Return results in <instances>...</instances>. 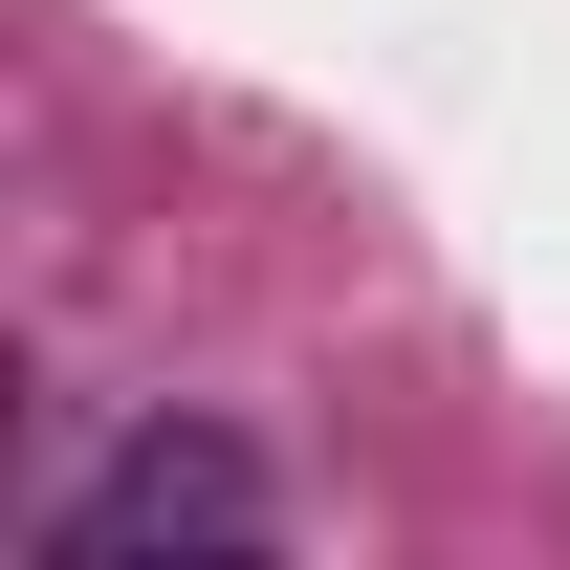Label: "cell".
I'll return each instance as SVG.
<instances>
[{
  "instance_id": "obj_1",
  "label": "cell",
  "mask_w": 570,
  "mask_h": 570,
  "mask_svg": "<svg viewBox=\"0 0 570 570\" xmlns=\"http://www.w3.org/2000/svg\"><path fill=\"white\" fill-rule=\"evenodd\" d=\"M45 549H67V570H132V549H264V461L154 417L110 483H67V527H45Z\"/></svg>"
}]
</instances>
